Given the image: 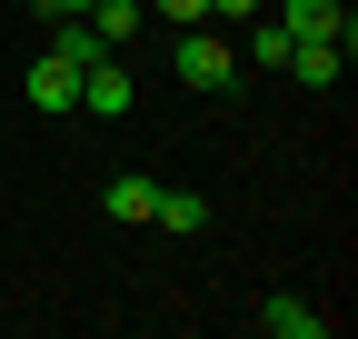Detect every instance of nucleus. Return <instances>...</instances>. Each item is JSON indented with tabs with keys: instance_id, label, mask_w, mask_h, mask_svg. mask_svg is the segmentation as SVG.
<instances>
[{
	"instance_id": "1",
	"label": "nucleus",
	"mask_w": 358,
	"mask_h": 339,
	"mask_svg": "<svg viewBox=\"0 0 358 339\" xmlns=\"http://www.w3.org/2000/svg\"><path fill=\"white\" fill-rule=\"evenodd\" d=\"M229 80H239V50H229V30L189 20V30H179V90H229Z\"/></svg>"
},
{
	"instance_id": "2",
	"label": "nucleus",
	"mask_w": 358,
	"mask_h": 339,
	"mask_svg": "<svg viewBox=\"0 0 358 339\" xmlns=\"http://www.w3.org/2000/svg\"><path fill=\"white\" fill-rule=\"evenodd\" d=\"M279 20L289 40H338V50H358V20H348V0H279Z\"/></svg>"
},
{
	"instance_id": "3",
	"label": "nucleus",
	"mask_w": 358,
	"mask_h": 339,
	"mask_svg": "<svg viewBox=\"0 0 358 339\" xmlns=\"http://www.w3.org/2000/svg\"><path fill=\"white\" fill-rule=\"evenodd\" d=\"M129 100H140V80H129L120 60H90V70H80V110H90V120H129Z\"/></svg>"
},
{
	"instance_id": "4",
	"label": "nucleus",
	"mask_w": 358,
	"mask_h": 339,
	"mask_svg": "<svg viewBox=\"0 0 358 339\" xmlns=\"http://www.w3.org/2000/svg\"><path fill=\"white\" fill-rule=\"evenodd\" d=\"M20 90H30V110H50V120H60V110H80V70H70L60 50H40V60H30V80H20Z\"/></svg>"
},
{
	"instance_id": "5",
	"label": "nucleus",
	"mask_w": 358,
	"mask_h": 339,
	"mask_svg": "<svg viewBox=\"0 0 358 339\" xmlns=\"http://www.w3.org/2000/svg\"><path fill=\"white\" fill-rule=\"evenodd\" d=\"M259 329L268 339H329V310L299 300V289H279V300H259Z\"/></svg>"
},
{
	"instance_id": "6",
	"label": "nucleus",
	"mask_w": 358,
	"mask_h": 339,
	"mask_svg": "<svg viewBox=\"0 0 358 339\" xmlns=\"http://www.w3.org/2000/svg\"><path fill=\"white\" fill-rule=\"evenodd\" d=\"M150 200H159V180H150V170H120V180L100 190V209H110L120 230H150Z\"/></svg>"
},
{
	"instance_id": "7",
	"label": "nucleus",
	"mask_w": 358,
	"mask_h": 339,
	"mask_svg": "<svg viewBox=\"0 0 358 339\" xmlns=\"http://www.w3.org/2000/svg\"><path fill=\"white\" fill-rule=\"evenodd\" d=\"M150 230H179V240H189V230H209V200H199V190H179V180H159Z\"/></svg>"
},
{
	"instance_id": "8",
	"label": "nucleus",
	"mask_w": 358,
	"mask_h": 339,
	"mask_svg": "<svg viewBox=\"0 0 358 339\" xmlns=\"http://www.w3.org/2000/svg\"><path fill=\"white\" fill-rule=\"evenodd\" d=\"M338 70H348L338 40H299V50H289V80H308V90H338Z\"/></svg>"
},
{
	"instance_id": "9",
	"label": "nucleus",
	"mask_w": 358,
	"mask_h": 339,
	"mask_svg": "<svg viewBox=\"0 0 358 339\" xmlns=\"http://www.w3.org/2000/svg\"><path fill=\"white\" fill-rule=\"evenodd\" d=\"M50 50H60L70 70H90V60H110V40H100V30H90V11H70V20L50 30Z\"/></svg>"
},
{
	"instance_id": "10",
	"label": "nucleus",
	"mask_w": 358,
	"mask_h": 339,
	"mask_svg": "<svg viewBox=\"0 0 358 339\" xmlns=\"http://www.w3.org/2000/svg\"><path fill=\"white\" fill-rule=\"evenodd\" d=\"M140 20H150V0H90V30H100L110 50H120V40H140Z\"/></svg>"
},
{
	"instance_id": "11",
	"label": "nucleus",
	"mask_w": 358,
	"mask_h": 339,
	"mask_svg": "<svg viewBox=\"0 0 358 339\" xmlns=\"http://www.w3.org/2000/svg\"><path fill=\"white\" fill-rule=\"evenodd\" d=\"M239 30H249V60H259V70H289V50H299V40L268 20V11H259V20H239Z\"/></svg>"
},
{
	"instance_id": "12",
	"label": "nucleus",
	"mask_w": 358,
	"mask_h": 339,
	"mask_svg": "<svg viewBox=\"0 0 358 339\" xmlns=\"http://www.w3.org/2000/svg\"><path fill=\"white\" fill-rule=\"evenodd\" d=\"M268 0H209V30H239V20H259Z\"/></svg>"
},
{
	"instance_id": "13",
	"label": "nucleus",
	"mask_w": 358,
	"mask_h": 339,
	"mask_svg": "<svg viewBox=\"0 0 358 339\" xmlns=\"http://www.w3.org/2000/svg\"><path fill=\"white\" fill-rule=\"evenodd\" d=\"M150 11H159L169 30H189V20H209V0H150Z\"/></svg>"
},
{
	"instance_id": "14",
	"label": "nucleus",
	"mask_w": 358,
	"mask_h": 339,
	"mask_svg": "<svg viewBox=\"0 0 358 339\" xmlns=\"http://www.w3.org/2000/svg\"><path fill=\"white\" fill-rule=\"evenodd\" d=\"M30 11H50V20H70V11H90V0H30Z\"/></svg>"
}]
</instances>
